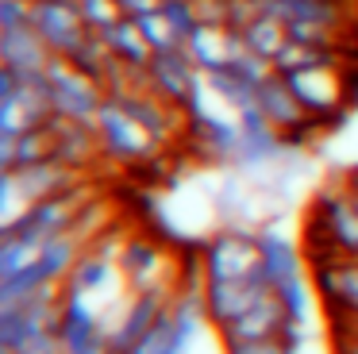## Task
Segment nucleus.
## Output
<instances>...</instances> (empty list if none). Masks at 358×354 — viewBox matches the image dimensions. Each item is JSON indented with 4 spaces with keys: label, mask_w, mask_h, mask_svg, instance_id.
<instances>
[{
    "label": "nucleus",
    "mask_w": 358,
    "mask_h": 354,
    "mask_svg": "<svg viewBox=\"0 0 358 354\" xmlns=\"http://www.w3.org/2000/svg\"><path fill=\"white\" fill-rule=\"evenodd\" d=\"M312 235L320 239V250L312 254V262L320 258H358V208L350 197L347 181L324 185L312 197Z\"/></svg>",
    "instance_id": "1"
},
{
    "label": "nucleus",
    "mask_w": 358,
    "mask_h": 354,
    "mask_svg": "<svg viewBox=\"0 0 358 354\" xmlns=\"http://www.w3.org/2000/svg\"><path fill=\"white\" fill-rule=\"evenodd\" d=\"M147 81L150 89L162 100L178 104L181 112L193 120V115L204 112V97H208V81H204V69L193 62V54L181 46H170V50H155L147 62Z\"/></svg>",
    "instance_id": "2"
},
{
    "label": "nucleus",
    "mask_w": 358,
    "mask_h": 354,
    "mask_svg": "<svg viewBox=\"0 0 358 354\" xmlns=\"http://www.w3.org/2000/svg\"><path fill=\"white\" fill-rule=\"evenodd\" d=\"M58 304H62V285H47L31 297L0 304V354H20L35 339L50 335L58 323Z\"/></svg>",
    "instance_id": "3"
},
{
    "label": "nucleus",
    "mask_w": 358,
    "mask_h": 354,
    "mask_svg": "<svg viewBox=\"0 0 358 354\" xmlns=\"http://www.w3.org/2000/svg\"><path fill=\"white\" fill-rule=\"evenodd\" d=\"M85 212V185H70V189L55 192V197H43L31 200L20 215H12L0 235H20V239H31V243H43L50 235H62V231H73Z\"/></svg>",
    "instance_id": "4"
},
{
    "label": "nucleus",
    "mask_w": 358,
    "mask_h": 354,
    "mask_svg": "<svg viewBox=\"0 0 358 354\" xmlns=\"http://www.w3.org/2000/svg\"><path fill=\"white\" fill-rule=\"evenodd\" d=\"M96 135H101L104 158L116 162V166H143V162H150L162 150V143H158L116 97L104 100L101 115H96Z\"/></svg>",
    "instance_id": "5"
},
{
    "label": "nucleus",
    "mask_w": 358,
    "mask_h": 354,
    "mask_svg": "<svg viewBox=\"0 0 358 354\" xmlns=\"http://www.w3.org/2000/svg\"><path fill=\"white\" fill-rule=\"evenodd\" d=\"M47 85H50V108H55L58 120H78V123H96L108 89H104L96 77L81 73L73 62L58 58L47 66Z\"/></svg>",
    "instance_id": "6"
},
{
    "label": "nucleus",
    "mask_w": 358,
    "mask_h": 354,
    "mask_svg": "<svg viewBox=\"0 0 358 354\" xmlns=\"http://www.w3.org/2000/svg\"><path fill=\"white\" fill-rule=\"evenodd\" d=\"M204 281H247L262 274V254H258V231L227 227L216 231L201 246Z\"/></svg>",
    "instance_id": "7"
},
{
    "label": "nucleus",
    "mask_w": 358,
    "mask_h": 354,
    "mask_svg": "<svg viewBox=\"0 0 358 354\" xmlns=\"http://www.w3.org/2000/svg\"><path fill=\"white\" fill-rule=\"evenodd\" d=\"M108 327L112 323H104L101 304L62 289L55 335H58V343H62L66 354H108Z\"/></svg>",
    "instance_id": "8"
},
{
    "label": "nucleus",
    "mask_w": 358,
    "mask_h": 354,
    "mask_svg": "<svg viewBox=\"0 0 358 354\" xmlns=\"http://www.w3.org/2000/svg\"><path fill=\"white\" fill-rule=\"evenodd\" d=\"M289 81V89L296 92V100L304 104V112L316 123H327L339 115L343 100H347L350 85H347V66L343 62H324V66H308V69H293L281 73Z\"/></svg>",
    "instance_id": "9"
},
{
    "label": "nucleus",
    "mask_w": 358,
    "mask_h": 354,
    "mask_svg": "<svg viewBox=\"0 0 358 354\" xmlns=\"http://www.w3.org/2000/svg\"><path fill=\"white\" fill-rule=\"evenodd\" d=\"M220 346H231V343H258V339H281V335H304L289 323L285 304L278 300V292H262L239 320H231L227 327L216 331Z\"/></svg>",
    "instance_id": "10"
},
{
    "label": "nucleus",
    "mask_w": 358,
    "mask_h": 354,
    "mask_svg": "<svg viewBox=\"0 0 358 354\" xmlns=\"http://www.w3.org/2000/svg\"><path fill=\"white\" fill-rule=\"evenodd\" d=\"M120 274H124V289L127 292H143L155 289V285H170V258H166V246L155 243L147 235H131L120 243L116 250Z\"/></svg>",
    "instance_id": "11"
},
{
    "label": "nucleus",
    "mask_w": 358,
    "mask_h": 354,
    "mask_svg": "<svg viewBox=\"0 0 358 354\" xmlns=\"http://www.w3.org/2000/svg\"><path fill=\"white\" fill-rule=\"evenodd\" d=\"M31 27L39 31L43 43H47L58 58H66V54L89 35L78 0H31Z\"/></svg>",
    "instance_id": "12"
},
{
    "label": "nucleus",
    "mask_w": 358,
    "mask_h": 354,
    "mask_svg": "<svg viewBox=\"0 0 358 354\" xmlns=\"http://www.w3.org/2000/svg\"><path fill=\"white\" fill-rule=\"evenodd\" d=\"M312 285L335 320H358V258L312 262Z\"/></svg>",
    "instance_id": "13"
},
{
    "label": "nucleus",
    "mask_w": 358,
    "mask_h": 354,
    "mask_svg": "<svg viewBox=\"0 0 358 354\" xmlns=\"http://www.w3.org/2000/svg\"><path fill=\"white\" fill-rule=\"evenodd\" d=\"M258 108H262L266 120L285 135V143H301V139L308 135V127L316 123L304 112V104L296 100V92L289 89V81L281 73L266 77V81L258 85Z\"/></svg>",
    "instance_id": "14"
},
{
    "label": "nucleus",
    "mask_w": 358,
    "mask_h": 354,
    "mask_svg": "<svg viewBox=\"0 0 358 354\" xmlns=\"http://www.w3.org/2000/svg\"><path fill=\"white\" fill-rule=\"evenodd\" d=\"M239 115V166H247V169H258V166H266V162H278V154L285 150V135H281L278 127H273L270 120H266V112L258 104H250V108H243V112H235Z\"/></svg>",
    "instance_id": "15"
},
{
    "label": "nucleus",
    "mask_w": 358,
    "mask_h": 354,
    "mask_svg": "<svg viewBox=\"0 0 358 354\" xmlns=\"http://www.w3.org/2000/svg\"><path fill=\"white\" fill-rule=\"evenodd\" d=\"M262 292H270L266 277H247V281H204V304H208L212 327H227L231 320H239Z\"/></svg>",
    "instance_id": "16"
},
{
    "label": "nucleus",
    "mask_w": 358,
    "mask_h": 354,
    "mask_svg": "<svg viewBox=\"0 0 358 354\" xmlns=\"http://www.w3.org/2000/svg\"><path fill=\"white\" fill-rule=\"evenodd\" d=\"M120 281H124L120 262H112L104 250H85L78 258V266L70 269V277L62 281V289L78 292V297H89L96 304V300L112 297V292L120 289Z\"/></svg>",
    "instance_id": "17"
},
{
    "label": "nucleus",
    "mask_w": 358,
    "mask_h": 354,
    "mask_svg": "<svg viewBox=\"0 0 358 354\" xmlns=\"http://www.w3.org/2000/svg\"><path fill=\"white\" fill-rule=\"evenodd\" d=\"M50 62H55V50L43 43L31 23L0 31V66H8L12 73H47Z\"/></svg>",
    "instance_id": "18"
},
{
    "label": "nucleus",
    "mask_w": 358,
    "mask_h": 354,
    "mask_svg": "<svg viewBox=\"0 0 358 354\" xmlns=\"http://www.w3.org/2000/svg\"><path fill=\"white\" fill-rule=\"evenodd\" d=\"M55 158L66 162L70 169H89L96 158H104L96 123H78V120H58L55 115Z\"/></svg>",
    "instance_id": "19"
},
{
    "label": "nucleus",
    "mask_w": 358,
    "mask_h": 354,
    "mask_svg": "<svg viewBox=\"0 0 358 354\" xmlns=\"http://www.w3.org/2000/svg\"><path fill=\"white\" fill-rule=\"evenodd\" d=\"M258 254H262V277L266 285H281L289 277L304 274V254L301 246L293 243L289 235H281L278 227H262L258 231Z\"/></svg>",
    "instance_id": "20"
},
{
    "label": "nucleus",
    "mask_w": 358,
    "mask_h": 354,
    "mask_svg": "<svg viewBox=\"0 0 358 354\" xmlns=\"http://www.w3.org/2000/svg\"><path fill=\"white\" fill-rule=\"evenodd\" d=\"M47 158H55V120L35 123V127H27L16 139L0 135V169H20V166L47 162Z\"/></svg>",
    "instance_id": "21"
},
{
    "label": "nucleus",
    "mask_w": 358,
    "mask_h": 354,
    "mask_svg": "<svg viewBox=\"0 0 358 354\" xmlns=\"http://www.w3.org/2000/svg\"><path fill=\"white\" fill-rule=\"evenodd\" d=\"M189 127L196 131V143L212 154L216 162H235L239 158V115H224V112H208L189 120Z\"/></svg>",
    "instance_id": "22"
},
{
    "label": "nucleus",
    "mask_w": 358,
    "mask_h": 354,
    "mask_svg": "<svg viewBox=\"0 0 358 354\" xmlns=\"http://www.w3.org/2000/svg\"><path fill=\"white\" fill-rule=\"evenodd\" d=\"M185 50L193 54V62L212 73V69L227 66L235 50V31L231 27H216V23H196V31L185 38Z\"/></svg>",
    "instance_id": "23"
},
{
    "label": "nucleus",
    "mask_w": 358,
    "mask_h": 354,
    "mask_svg": "<svg viewBox=\"0 0 358 354\" xmlns=\"http://www.w3.org/2000/svg\"><path fill=\"white\" fill-rule=\"evenodd\" d=\"M85 254V246H81V235L78 231H62V235H50L39 243V269L43 277H47L50 285H62L66 277H70V269L78 266V258Z\"/></svg>",
    "instance_id": "24"
},
{
    "label": "nucleus",
    "mask_w": 358,
    "mask_h": 354,
    "mask_svg": "<svg viewBox=\"0 0 358 354\" xmlns=\"http://www.w3.org/2000/svg\"><path fill=\"white\" fill-rule=\"evenodd\" d=\"M204 81H208V97H216L227 112H243V108L258 104V85L250 77H243L231 62L212 69V73H204Z\"/></svg>",
    "instance_id": "25"
},
{
    "label": "nucleus",
    "mask_w": 358,
    "mask_h": 354,
    "mask_svg": "<svg viewBox=\"0 0 358 354\" xmlns=\"http://www.w3.org/2000/svg\"><path fill=\"white\" fill-rule=\"evenodd\" d=\"M101 38L108 43L112 58L124 62V66H135V69H147L150 54H155V50H150V43L143 38V31H139V20H131V15H124L120 23H112Z\"/></svg>",
    "instance_id": "26"
},
{
    "label": "nucleus",
    "mask_w": 358,
    "mask_h": 354,
    "mask_svg": "<svg viewBox=\"0 0 358 354\" xmlns=\"http://www.w3.org/2000/svg\"><path fill=\"white\" fill-rule=\"evenodd\" d=\"M239 35H243V43H247V50L262 54V58H270V62L278 58L281 46L289 43V27L278 20V15H270V12H262L258 20H250Z\"/></svg>",
    "instance_id": "27"
},
{
    "label": "nucleus",
    "mask_w": 358,
    "mask_h": 354,
    "mask_svg": "<svg viewBox=\"0 0 358 354\" xmlns=\"http://www.w3.org/2000/svg\"><path fill=\"white\" fill-rule=\"evenodd\" d=\"M193 343H196V339L181 335L178 323H173V316H170V308H166V316L127 354H189V346H193Z\"/></svg>",
    "instance_id": "28"
},
{
    "label": "nucleus",
    "mask_w": 358,
    "mask_h": 354,
    "mask_svg": "<svg viewBox=\"0 0 358 354\" xmlns=\"http://www.w3.org/2000/svg\"><path fill=\"white\" fill-rule=\"evenodd\" d=\"M273 292H278V300L285 304V312H289V323H293L296 331H304V327H308V316H312V292H308V277H304V274H296V277H289V281L273 285Z\"/></svg>",
    "instance_id": "29"
},
{
    "label": "nucleus",
    "mask_w": 358,
    "mask_h": 354,
    "mask_svg": "<svg viewBox=\"0 0 358 354\" xmlns=\"http://www.w3.org/2000/svg\"><path fill=\"white\" fill-rule=\"evenodd\" d=\"M47 277H43L39 262H31V266L16 269V274L8 277H0V304H8V300H20V297H31V292L47 289Z\"/></svg>",
    "instance_id": "30"
},
{
    "label": "nucleus",
    "mask_w": 358,
    "mask_h": 354,
    "mask_svg": "<svg viewBox=\"0 0 358 354\" xmlns=\"http://www.w3.org/2000/svg\"><path fill=\"white\" fill-rule=\"evenodd\" d=\"M39 258V243L31 239H20V235H0V277L16 274V269L31 266Z\"/></svg>",
    "instance_id": "31"
},
{
    "label": "nucleus",
    "mask_w": 358,
    "mask_h": 354,
    "mask_svg": "<svg viewBox=\"0 0 358 354\" xmlns=\"http://www.w3.org/2000/svg\"><path fill=\"white\" fill-rule=\"evenodd\" d=\"M139 31H143V38L150 43V50H170V46H181L178 31L170 27V20L162 15V8H158V12L139 15Z\"/></svg>",
    "instance_id": "32"
},
{
    "label": "nucleus",
    "mask_w": 358,
    "mask_h": 354,
    "mask_svg": "<svg viewBox=\"0 0 358 354\" xmlns=\"http://www.w3.org/2000/svg\"><path fill=\"white\" fill-rule=\"evenodd\" d=\"M304 335H281V339H258V343H231L220 346L224 354H301Z\"/></svg>",
    "instance_id": "33"
},
{
    "label": "nucleus",
    "mask_w": 358,
    "mask_h": 354,
    "mask_svg": "<svg viewBox=\"0 0 358 354\" xmlns=\"http://www.w3.org/2000/svg\"><path fill=\"white\" fill-rule=\"evenodd\" d=\"M78 8H81V15H85V27L96 31V35H104L112 23L124 20L116 0H78Z\"/></svg>",
    "instance_id": "34"
},
{
    "label": "nucleus",
    "mask_w": 358,
    "mask_h": 354,
    "mask_svg": "<svg viewBox=\"0 0 358 354\" xmlns=\"http://www.w3.org/2000/svg\"><path fill=\"white\" fill-rule=\"evenodd\" d=\"M162 15L170 20V27L178 31V38L185 43L189 35L196 31V8H193V0H162Z\"/></svg>",
    "instance_id": "35"
},
{
    "label": "nucleus",
    "mask_w": 358,
    "mask_h": 354,
    "mask_svg": "<svg viewBox=\"0 0 358 354\" xmlns=\"http://www.w3.org/2000/svg\"><path fill=\"white\" fill-rule=\"evenodd\" d=\"M27 23H31V0H0V31Z\"/></svg>",
    "instance_id": "36"
},
{
    "label": "nucleus",
    "mask_w": 358,
    "mask_h": 354,
    "mask_svg": "<svg viewBox=\"0 0 358 354\" xmlns=\"http://www.w3.org/2000/svg\"><path fill=\"white\" fill-rule=\"evenodd\" d=\"M116 4H120V12H124V15L139 20V15H147V12H158L162 0H116Z\"/></svg>",
    "instance_id": "37"
},
{
    "label": "nucleus",
    "mask_w": 358,
    "mask_h": 354,
    "mask_svg": "<svg viewBox=\"0 0 358 354\" xmlns=\"http://www.w3.org/2000/svg\"><path fill=\"white\" fill-rule=\"evenodd\" d=\"M20 354H66L62 351V343H58V335L50 331V335H43V339H35L31 346H24Z\"/></svg>",
    "instance_id": "38"
},
{
    "label": "nucleus",
    "mask_w": 358,
    "mask_h": 354,
    "mask_svg": "<svg viewBox=\"0 0 358 354\" xmlns=\"http://www.w3.org/2000/svg\"><path fill=\"white\" fill-rule=\"evenodd\" d=\"M347 189H350V197H355V208H358V169H350V174H347Z\"/></svg>",
    "instance_id": "39"
}]
</instances>
